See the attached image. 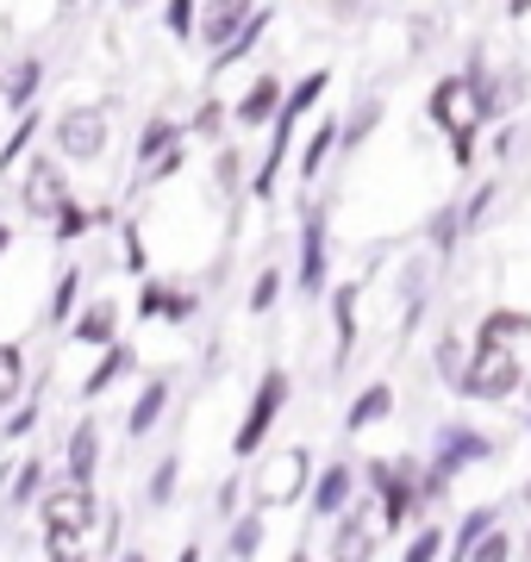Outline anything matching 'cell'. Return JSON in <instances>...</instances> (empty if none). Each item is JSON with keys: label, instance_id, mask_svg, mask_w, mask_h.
Wrapping results in <instances>:
<instances>
[{"label": "cell", "instance_id": "1f68e13d", "mask_svg": "<svg viewBox=\"0 0 531 562\" xmlns=\"http://www.w3.org/2000/svg\"><path fill=\"white\" fill-rule=\"evenodd\" d=\"M225 132H231V106L213 101V94H206V101L194 106V120L182 125V138H194V144H225Z\"/></svg>", "mask_w": 531, "mask_h": 562}, {"label": "cell", "instance_id": "4dcf8cb0", "mask_svg": "<svg viewBox=\"0 0 531 562\" xmlns=\"http://www.w3.org/2000/svg\"><path fill=\"white\" fill-rule=\"evenodd\" d=\"M38 132H44V113H38V106L13 113V132H7V144H0V176H7V169H20V157L38 144Z\"/></svg>", "mask_w": 531, "mask_h": 562}, {"label": "cell", "instance_id": "f6af8a7d", "mask_svg": "<svg viewBox=\"0 0 531 562\" xmlns=\"http://www.w3.org/2000/svg\"><path fill=\"white\" fill-rule=\"evenodd\" d=\"M282 288H287V276H282V269H263V276L250 281V294H245V306H250V313H257V319H263L269 306L282 301Z\"/></svg>", "mask_w": 531, "mask_h": 562}, {"label": "cell", "instance_id": "91938a15", "mask_svg": "<svg viewBox=\"0 0 531 562\" xmlns=\"http://www.w3.org/2000/svg\"><path fill=\"white\" fill-rule=\"evenodd\" d=\"M519 494H526V501H531V482H526V487H519Z\"/></svg>", "mask_w": 531, "mask_h": 562}, {"label": "cell", "instance_id": "603a6c76", "mask_svg": "<svg viewBox=\"0 0 531 562\" xmlns=\"http://www.w3.org/2000/svg\"><path fill=\"white\" fill-rule=\"evenodd\" d=\"M263 32H269V7H257V13H250V20L238 25V32H231L225 44H219V50H213V63H206V69H213V76H225V69H238V63H245L250 50H257V44H263Z\"/></svg>", "mask_w": 531, "mask_h": 562}, {"label": "cell", "instance_id": "2e32d148", "mask_svg": "<svg viewBox=\"0 0 531 562\" xmlns=\"http://www.w3.org/2000/svg\"><path fill=\"white\" fill-rule=\"evenodd\" d=\"M331 531H338V538L326 543V557H331V562L375 557V531H369V506H357V501H350L344 513H331Z\"/></svg>", "mask_w": 531, "mask_h": 562}, {"label": "cell", "instance_id": "e0dca14e", "mask_svg": "<svg viewBox=\"0 0 531 562\" xmlns=\"http://www.w3.org/2000/svg\"><path fill=\"white\" fill-rule=\"evenodd\" d=\"M63 475L94 487V475H101V425H94V419L69 425V443H63Z\"/></svg>", "mask_w": 531, "mask_h": 562}, {"label": "cell", "instance_id": "4fadbf2b", "mask_svg": "<svg viewBox=\"0 0 531 562\" xmlns=\"http://www.w3.org/2000/svg\"><path fill=\"white\" fill-rule=\"evenodd\" d=\"M350 501H357V469H350V462L313 469V487H307V513L313 519H331V513H344Z\"/></svg>", "mask_w": 531, "mask_h": 562}, {"label": "cell", "instance_id": "8d00e7d4", "mask_svg": "<svg viewBox=\"0 0 531 562\" xmlns=\"http://www.w3.org/2000/svg\"><path fill=\"white\" fill-rule=\"evenodd\" d=\"M38 413H44V401L32 394V387H25L20 401L7 406V425H0V438H7V443H25L32 431H38Z\"/></svg>", "mask_w": 531, "mask_h": 562}, {"label": "cell", "instance_id": "f1b7e54d", "mask_svg": "<svg viewBox=\"0 0 531 562\" xmlns=\"http://www.w3.org/2000/svg\"><path fill=\"white\" fill-rule=\"evenodd\" d=\"M225 557H263V506H250V513H231L225 525Z\"/></svg>", "mask_w": 531, "mask_h": 562}, {"label": "cell", "instance_id": "d4e9b609", "mask_svg": "<svg viewBox=\"0 0 531 562\" xmlns=\"http://www.w3.org/2000/svg\"><path fill=\"white\" fill-rule=\"evenodd\" d=\"M331 150H338V120H319L307 132V144L294 150V176L301 181H319L326 176V162H331Z\"/></svg>", "mask_w": 531, "mask_h": 562}, {"label": "cell", "instance_id": "277c9868", "mask_svg": "<svg viewBox=\"0 0 531 562\" xmlns=\"http://www.w3.org/2000/svg\"><path fill=\"white\" fill-rule=\"evenodd\" d=\"M106 144H113V113L94 106V101L63 106L57 125H50V150H57L63 162H101Z\"/></svg>", "mask_w": 531, "mask_h": 562}, {"label": "cell", "instance_id": "5bb4252c", "mask_svg": "<svg viewBox=\"0 0 531 562\" xmlns=\"http://www.w3.org/2000/svg\"><path fill=\"white\" fill-rule=\"evenodd\" d=\"M257 13V0H201V20H194V44H206V57L219 50L238 25Z\"/></svg>", "mask_w": 531, "mask_h": 562}, {"label": "cell", "instance_id": "6f0895ef", "mask_svg": "<svg viewBox=\"0 0 531 562\" xmlns=\"http://www.w3.org/2000/svg\"><path fill=\"white\" fill-rule=\"evenodd\" d=\"M519 557H531V525H526V538H519Z\"/></svg>", "mask_w": 531, "mask_h": 562}, {"label": "cell", "instance_id": "f35d334b", "mask_svg": "<svg viewBox=\"0 0 531 562\" xmlns=\"http://www.w3.org/2000/svg\"><path fill=\"white\" fill-rule=\"evenodd\" d=\"M25 387H32V382H25V350L0 338V406H13Z\"/></svg>", "mask_w": 531, "mask_h": 562}, {"label": "cell", "instance_id": "b9f144b4", "mask_svg": "<svg viewBox=\"0 0 531 562\" xmlns=\"http://www.w3.org/2000/svg\"><path fill=\"white\" fill-rule=\"evenodd\" d=\"M426 238H431V250H456V238H463V206L456 201L438 206V213L426 220Z\"/></svg>", "mask_w": 531, "mask_h": 562}, {"label": "cell", "instance_id": "9a60e30c", "mask_svg": "<svg viewBox=\"0 0 531 562\" xmlns=\"http://www.w3.org/2000/svg\"><path fill=\"white\" fill-rule=\"evenodd\" d=\"M69 338L88 344V350L113 344L120 338V301H113V294H94L88 306H76V313H69Z\"/></svg>", "mask_w": 531, "mask_h": 562}, {"label": "cell", "instance_id": "816d5d0a", "mask_svg": "<svg viewBox=\"0 0 531 562\" xmlns=\"http://www.w3.org/2000/svg\"><path fill=\"white\" fill-rule=\"evenodd\" d=\"M488 144H494V157L507 162V157H512V144H519V138H512V125H507V132H494V138H488Z\"/></svg>", "mask_w": 531, "mask_h": 562}, {"label": "cell", "instance_id": "484cf974", "mask_svg": "<svg viewBox=\"0 0 531 562\" xmlns=\"http://www.w3.org/2000/svg\"><path fill=\"white\" fill-rule=\"evenodd\" d=\"M531 338V313L526 306H488L475 325V344H526Z\"/></svg>", "mask_w": 531, "mask_h": 562}, {"label": "cell", "instance_id": "8fae6325", "mask_svg": "<svg viewBox=\"0 0 531 562\" xmlns=\"http://www.w3.org/2000/svg\"><path fill=\"white\" fill-rule=\"evenodd\" d=\"M194 306H201V294L194 288H176V281H157V276H144L138 281V319L144 325H188L194 319Z\"/></svg>", "mask_w": 531, "mask_h": 562}, {"label": "cell", "instance_id": "680465c9", "mask_svg": "<svg viewBox=\"0 0 531 562\" xmlns=\"http://www.w3.org/2000/svg\"><path fill=\"white\" fill-rule=\"evenodd\" d=\"M519 394H526V401H531V369H526V382H519Z\"/></svg>", "mask_w": 531, "mask_h": 562}, {"label": "cell", "instance_id": "e575fe53", "mask_svg": "<svg viewBox=\"0 0 531 562\" xmlns=\"http://www.w3.org/2000/svg\"><path fill=\"white\" fill-rule=\"evenodd\" d=\"M169 144H182V125L163 120V113H150V120H144V132H138V150H132V157H138V169H144L150 157H163Z\"/></svg>", "mask_w": 531, "mask_h": 562}, {"label": "cell", "instance_id": "d590c367", "mask_svg": "<svg viewBox=\"0 0 531 562\" xmlns=\"http://www.w3.org/2000/svg\"><path fill=\"white\" fill-rule=\"evenodd\" d=\"M44 494V457H25L20 469H7V506H32Z\"/></svg>", "mask_w": 531, "mask_h": 562}, {"label": "cell", "instance_id": "9c48e42d", "mask_svg": "<svg viewBox=\"0 0 531 562\" xmlns=\"http://www.w3.org/2000/svg\"><path fill=\"white\" fill-rule=\"evenodd\" d=\"M494 457V438L482 431V425H438V443H431V462L426 469H438V475H463V469H475V462Z\"/></svg>", "mask_w": 531, "mask_h": 562}, {"label": "cell", "instance_id": "9f6ffc18", "mask_svg": "<svg viewBox=\"0 0 531 562\" xmlns=\"http://www.w3.org/2000/svg\"><path fill=\"white\" fill-rule=\"evenodd\" d=\"M120 7H125V13H144V7H150V0H120Z\"/></svg>", "mask_w": 531, "mask_h": 562}, {"label": "cell", "instance_id": "681fc988", "mask_svg": "<svg viewBox=\"0 0 531 562\" xmlns=\"http://www.w3.org/2000/svg\"><path fill=\"white\" fill-rule=\"evenodd\" d=\"M120 250H125V269H132V276H144V225L138 220L120 225Z\"/></svg>", "mask_w": 531, "mask_h": 562}, {"label": "cell", "instance_id": "94428289", "mask_svg": "<svg viewBox=\"0 0 531 562\" xmlns=\"http://www.w3.org/2000/svg\"><path fill=\"white\" fill-rule=\"evenodd\" d=\"M0 76H7V69H0Z\"/></svg>", "mask_w": 531, "mask_h": 562}, {"label": "cell", "instance_id": "74e56055", "mask_svg": "<svg viewBox=\"0 0 531 562\" xmlns=\"http://www.w3.org/2000/svg\"><path fill=\"white\" fill-rule=\"evenodd\" d=\"M50 225H57V232H50L57 244H82L88 232H94V213H88V206L76 201V194H69V201H63L57 213H50Z\"/></svg>", "mask_w": 531, "mask_h": 562}, {"label": "cell", "instance_id": "11a10c76", "mask_svg": "<svg viewBox=\"0 0 531 562\" xmlns=\"http://www.w3.org/2000/svg\"><path fill=\"white\" fill-rule=\"evenodd\" d=\"M7 250H13V225H0V257H7Z\"/></svg>", "mask_w": 531, "mask_h": 562}, {"label": "cell", "instance_id": "5b68a950", "mask_svg": "<svg viewBox=\"0 0 531 562\" xmlns=\"http://www.w3.org/2000/svg\"><path fill=\"white\" fill-rule=\"evenodd\" d=\"M287 394H294V375L287 369H263L257 375V394H250L245 419H238V438H231V457H257L275 431V419L287 413Z\"/></svg>", "mask_w": 531, "mask_h": 562}, {"label": "cell", "instance_id": "d6986e66", "mask_svg": "<svg viewBox=\"0 0 531 562\" xmlns=\"http://www.w3.org/2000/svg\"><path fill=\"white\" fill-rule=\"evenodd\" d=\"M357 301H363V288H357V281L331 288V369H344L350 350H357Z\"/></svg>", "mask_w": 531, "mask_h": 562}, {"label": "cell", "instance_id": "4316f807", "mask_svg": "<svg viewBox=\"0 0 531 562\" xmlns=\"http://www.w3.org/2000/svg\"><path fill=\"white\" fill-rule=\"evenodd\" d=\"M326 88H331V69H313L307 81H287V94H282V113H275V120L282 125H301L313 113V106L326 101Z\"/></svg>", "mask_w": 531, "mask_h": 562}, {"label": "cell", "instance_id": "7402d4cb", "mask_svg": "<svg viewBox=\"0 0 531 562\" xmlns=\"http://www.w3.org/2000/svg\"><path fill=\"white\" fill-rule=\"evenodd\" d=\"M38 88H44V57H20L7 76H0V101H7V113L38 106Z\"/></svg>", "mask_w": 531, "mask_h": 562}, {"label": "cell", "instance_id": "bcb514c9", "mask_svg": "<svg viewBox=\"0 0 531 562\" xmlns=\"http://www.w3.org/2000/svg\"><path fill=\"white\" fill-rule=\"evenodd\" d=\"M407 562H444V525H419L407 538Z\"/></svg>", "mask_w": 531, "mask_h": 562}, {"label": "cell", "instance_id": "8992f818", "mask_svg": "<svg viewBox=\"0 0 531 562\" xmlns=\"http://www.w3.org/2000/svg\"><path fill=\"white\" fill-rule=\"evenodd\" d=\"M313 482V450L307 443H287L275 457L257 462V506L263 513H282V506H301Z\"/></svg>", "mask_w": 531, "mask_h": 562}, {"label": "cell", "instance_id": "f5cc1de1", "mask_svg": "<svg viewBox=\"0 0 531 562\" xmlns=\"http://www.w3.org/2000/svg\"><path fill=\"white\" fill-rule=\"evenodd\" d=\"M82 7H88V0H57V20H76Z\"/></svg>", "mask_w": 531, "mask_h": 562}, {"label": "cell", "instance_id": "db71d44e", "mask_svg": "<svg viewBox=\"0 0 531 562\" xmlns=\"http://www.w3.org/2000/svg\"><path fill=\"white\" fill-rule=\"evenodd\" d=\"M507 20H531V0H507Z\"/></svg>", "mask_w": 531, "mask_h": 562}, {"label": "cell", "instance_id": "cb8c5ba5", "mask_svg": "<svg viewBox=\"0 0 531 562\" xmlns=\"http://www.w3.org/2000/svg\"><path fill=\"white\" fill-rule=\"evenodd\" d=\"M382 419H394V387L388 382H369L363 394L344 406V431L357 438V431H375Z\"/></svg>", "mask_w": 531, "mask_h": 562}, {"label": "cell", "instance_id": "30bf717a", "mask_svg": "<svg viewBox=\"0 0 531 562\" xmlns=\"http://www.w3.org/2000/svg\"><path fill=\"white\" fill-rule=\"evenodd\" d=\"M287 288H301L307 301H319L331 288V250H326V213H307V225H301V250H294V276H287Z\"/></svg>", "mask_w": 531, "mask_h": 562}, {"label": "cell", "instance_id": "83f0119b", "mask_svg": "<svg viewBox=\"0 0 531 562\" xmlns=\"http://www.w3.org/2000/svg\"><path fill=\"white\" fill-rule=\"evenodd\" d=\"M488 525H500V506H470V513L456 519V531H444V562H463V557H470L475 538H482Z\"/></svg>", "mask_w": 531, "mask_h": 562}, {"label": "cell", "instance_id": "ba28073f", "mask_svg": "<svg viewBox=\"0 0 531 562\" xmlns=\"http://www.w3.org/2000/svg\"><path fill=\"white\" fill-rule=\"evenodd\" d=\"M519 101H526V69H488L482 57L470 63V113L482 125L512 113Z\"/></svg>", "mask_w": 531, "mask_h": 562}, {"label": "cell", "instance_id": "ee69618b", "mask_svg": "<svg viewBox=\"0 0 531 562\" xmlns=\"http://www.w3.org/2000/svg\"><path fill=\"white\" fill-rule=\"evenodd\" d=\"M194 20H201V0H163V32L176 44H194Z\"/></svg>", "mask_w": 531, "mask_h": 562}, {"label": "cell", "instance_id": "f907efd6", "mask_svg": "<svg viewBox=\"0 0 531 562\" xmlns=\"http://www.w3.org/2000/svg\"><path fill=\"white\" fill-rule=\"evenodd\" d=\"M238 506H245V475H225V482H219V513L231 519Z\"/></svg>", "mask_w": 531, "mask_h": 562}, {"label": "cell", "instance_id": "ab89813d", "mask_svg": "<svg viewBox=\"0 0 531 562\" xmlns=\"http://www.w3.org/2000/svg\"><path fill=\"white\" fill-rule=\"evenodd\" d=\"M444 144H450V162H456V169H470V162H475V144H482V120H475V113L450 120V125H444Z\"/></svg>", "mask_w": 531, "mask_h": 562}, {"label": "cell", "instance_id": "c3c4849f", "mask_svg": "<svg viewBox=\"0 0 531 562\" xmlns=\"http://www.w3.org/2000/svg\"><path fill=\"white\" fill-rule=\"evenodd\" d=\"M494 194H500L494 181H482V188H475V194H470V206H463V238H470V232H482V220H488Z\"/></svg>", "mask_w": 531, "mask_h": 562}, {"label": "cell", "instance_id": "44dd1931", "mask_svg": "<svg viewBox=\"0 0 531 562\" xmlns=\"http://www.w3.org/2000/svg\"><path fill=\"white\" fill-rule=\"evenodd\" d=\"M163 413H169V382L163 375H150V382L138 387V401H132V413H125V438L138 443V438H150L157 425H163Z\"/></svg>", "mask_w": 531, "mask_h": 562}, {"label": "cell", "instance_id": "d6a6232c", "mask_svg": "<svg viewBox=\"0 0 531 562\" xmlns=\"http://www.w3.org/2000/svg\"><path fill=\"white\" fill-rule=\"evenodd\" d=\"M176 494H182V457L169 450V457L157 462V469H150V482H144V501L163 513V506H176Z\"/></svg>", "mask_w": 531, "mask_h": 562}, {"label": "cell", "instance_id": "6da1fadb", "mask_svg": "<svg viewBox=\"0 0 531 562\" xmlns=\"http://www.w3.org/2000/svg\"><path fill=\"white\" fill-rule=\"evenodd\" d=\"M519 382H526V362L512 357V344H470V362L450 382V394L475 406H507L519 394Z\"/></svg>", "mask_w": 531, "mask_h": 562}, {"label": "cell", "instance_id": "7a4b0ae2", "mask_svg": "<svg viewBox=\"0 0 531 562\" xmlns=\"http://www.w3.org/2000/svg\"><path fill=\"white\" fill-rule=\"evenodd\" d=\"M363 487L375 494V506H382V531L388 538H400L426 506H419V462L413 457H375L363 462Z\"/></svg>", "mask_w": 531, "mask_h": 562}, {"label": "cell", "instance_id": "7c38bea8", "mask_svg": "<svg viewBox=\"0 0 531 562\" xmlns=\"http://www.w3.org/2000/svg\"><path fill=\"white\" fill-rule=\"evenodd\" d=\"M282 94H287V81L282 76H257L231 101V132H269V120L282 113Z\"/></svg>", "mask_w": 531, "mask_h": 562}, {"label": "cell", "instance_id": "60d3db41", "mask_svg": "<svg viewBox=\"0 0 531 562\" xmlns=\"http://www.w3.org/2000/svg\"><path fill=\"white\" fill-rule=\"evenodd\" d=\"M519 557V538H512L507 525H488V531H482V538H475V550L463 562H512Z\"/></svg>", "mask_w": 531, "mask_h": 562}, {"label": "cell", "instance_id": "7dc6e473", "mask_svg": "<svg viewBox=\"0 0 531 562\" xmlns=\"http://www.w3.org/2000/svg\"><path fill=\"white\" fill-rule=\"evenodd\" d=\"M238 176H245V150H238V144H225L219 157H213V188H219V194H231V188H238Z\"/></svg>", "mask_w": 531, "mask_h": 562}, {"label": "cell", "instance_id": "3957f363", "mask_svg": "<svg viewBox=\"0 0 531 562\" xmlns=\"http://www.w3.org/2000/svg\"><path fill=\"white\" fill-rule=\"evenodd\" d=\"M38 519H44V543H82L94 525H101V501H94V487L88 482H44L38 501Z\"/></svg>", "mask_w": 531, "mask_h": 562}, {"label": "cell", "instance_id": "f546056e", "mask_svg": "<svg viewBox=\"0 0 531 562\" xmlns=\"http://www.w3.org/2000/svg\"><path fill=\"white\" fill-rule=\"evenodd\" d=\"M82 281H88V276L76 269V262H69V269L50 281V301H44V319H50V331H57V325H69V313L82 306Z\"/></svg>", "mask_w": 531, "mask_h": 562}, {"label": "cell", "instance_id": "52a82bcc", "mask_svg": "<svg viewBox=\"0 0 531 562\" xmlns=\"http://www.w3.org/2000/svg\"><path fill=\"white\" fill-rule=\"evenodd\" d=\"M69 201V176H63V157L57 150H38V157L20 169V206L25 220H44L50 225V213Z\"/></svg>", "mask_w": 531, "mask_h": 562}, {"label": "cell", "instance_id": "ffe728a7", "mask_svg": "<svg viewBox=\"0 0 531 562\" xmlns=\"http://www.w3.org/2000/svg\"><path fill=\"white\" fill-rule=\"evenodd\" d=\"M426 113H431V125H438V132H444L450 120H463V113H470V69H450V76L431 81Z\"/></svg>", "mask_w": 531, "mask_h": 562}, {"label": "cell", "instance_id": "7bdbcfd3", "mask_svg": "<svg viewBox=\"0 0 531 562\" xmlns=\"http://www.w3.org/2000/svg\"><path fill=\"white\" fill-rule=\"evenodd\" d=\"M463 362H470V344L456 338V331H444V338H438V350H431V369H438V382H456V375H463Z\"/></svg>", "mask_w": 531, "mask_h": 562}, {"label": "cell", "instance_id": "ac0fdd59", "mask_svg": "<svg viewBox=\"0 0 531 562\" xmlns=\"http://www.w3.org/2000/svg\"><path fill=\"white\" fill-rule=\"evenodd\" d=\"M132 362H138V350H132L125 338L101 344V362H94V369L82 375V401H101V394H113V387L132 375Z\"/></svg>", "mask_w": 531, "mask_h": 562}, {"label": "cell", "instance_id": "836d02e7", "mask_svg": "<svg viewBox=\"0 0 531 562\" xmlns=\"http://www.w3.org/2000/svg\"><path fill=\"white\" fill-rule=\"evenodd\" d=\"M382 125V101L369 94L363 106H350L344 120H338V150H357V144H369V132Z\"/></svg>", "mask_w": 531, "mask_h": 562}]
</instances>
